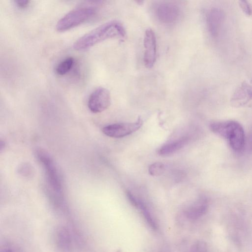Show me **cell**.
<instances>
[{"mask_svg":"<svg viewBox=\"0 0 252 252\" xmlns=\"http://www.w3.org/2000/svg\"><path fill=\"white\" fill-rule=\"evenodd\" d=\"M143 44L144 53L143 61L145 66L151 68L155 64L157 59V39L154 31L148 28L145 32Z\"/></svg>","mask_w":252,"mask_h":252,"instance_id":"cell-6","label":"cell"},{"mask_svg":"<svg viewBox=\"0 0 252 252\" xmlns=\"http://www.w3.org/2000/svg\"><path fill=\"white\" fill-rule=\"evenodd\" d=\"M126 31L119 21L107 22L92 30L79 38L73 44V48L77 51L86 50L105 40L119 38L124 39Z\"/></svg>","mask_w":252,"mask_h":252,"instance_id":"cell-1","label":"cell"},{"mask_svg":"<svg viewBox=\"0 0 252 252\" xmlns=\"http://www.w3.org/2000/svg\"><path fill=\"white\" fill-rule=\"evenodd\" d=\"M191 252H208L207 245L203 241H198L192 246Z\"/></svg>","mask_w":252,"mask_h":252,"instance_id":"cell-16","label":"cell"},{"mask_svg":"<svg viewBox=\"0 0 252 252\" xmlns=\"http://www.w3.org/2000/svg\"><path fill=\"white\" fill-rule=\"evenodd\" d=\"M65 227L58 228L54 235L55 247L59 252H74L76 246L74 235Z\"/></svg>","mask_w":252,"mask_h":252,"instance_id":"cell-7","label":"cell"},{"mask_svg":"<svg viewBox=\"0 0 252 252\" xmlns=\"http://www.w3.org/2000/svg\"><path fill=\"white\" fill-rule=\"evenodd\" d=\"M95 12V8L91 6L76 8L58 21L56 26V30L62 32L76 27L90 19Z\"/></svg>","mask_w":252,"mask_h":252,"instance_id":"cell-3","label":"cell"},{"mask_svg":"<svg viewBox=\"0 0 252 252\" xmlns=\"http://www.w3.org/2000/svg\"><path fill=\"white\" fill-rule=\"evenodd\" d=\"M37 156L44 166L51 186L57 192L60 191L61 189V182L53 160L46 153L42 151H38Z\"/></svg>","mask_w":252,"mask_h":252,"instance_id":"cell-9","label":"cell"},{"mask_svg":"<svg viewBox=\"0 0 252 252\" xmlns=\"http://www.w3.org/2000/svg\"><path fill=\"white\" fill-rule=\"evenodd\" d=\"M111 104V95L108 89L99 87L90 94L88 106L93 113L101 112L107 109Z\"/></svg>","mask_w":252,"mask_h":252,"instance_id":"cell-5","label":"cell"},{"mask_svg":"<svg viewBox=\"0 0 252 252\" xmlns=\"http://www.w3.org/2000/svg\"><path fill=\"white\" fill-rule=\"evenodd\" d=\"M1 252H17V251L13 247L8 246L4 247V248L2 249Z\"/></svg>","mask_w":252,"mask_h":252,"instance_id":"cell-21","label":"cell"},{"mask_svg":"<svg viewBox=\"0 0 252 252\" xmlns=\"http://www.w3.org/2000/svg\"><path fill=\"white\" fill-rule=\"evenodd\" d=\"M224 19V12L220 7H212L207 12V27L210 34L213 37H216L218 35Z\"/></svg>","mask_w":252,"mask_h":252,"instance_id":"cell-10","label":"cell"},{"mask_svg":"<svg viewBox=\"0 0 252 252\" xmlns=\"http://www.w3.org/2000/svg\"><path fill=\"white\" fill-rule=\"evenodd\" d=\"M208 200L205 197H201L188 207L184 214L190 220H196L203 216L208 208Z\"/></svg>","mask_w":252,"mask_h":252,"instance_id":"cell-11","label":"cell"},{"mask_svg":"<svg viewBox=\"0 0 252 252\" xmlns=\"http://www.w3.org/2000/svg\"><path fill=\"white\" fill-rule=\"evenodd\" d=\"M164 169V165L162 163L157 162L150 165L149 168V172L152 176H158L161 175Z\"/></svg>","mask_w":252,"mask_h":252,"instance_id":"cell-15","label":"cell"},{"mask_svg":"<svg viewBox=\"0 0 252 252\" xmlns=\"http://www.w3.org/2000/svg\"><path fill=\"white\" fill-rule=\"evenodd\" d=\"M143 125V121L139 117L133 123H117L103 127L102 131L106 135L113 138H122L138 130Z\"/></svg>","mask_w":252,"mask_h":252,"instance_id":"cell-4","label":"cell"},{"mask_svg":"<svg viewBox=\"0 0 252 252\" xmlns=\"http://www.w3.org/2000/svg\"><path fill=\"white\" fill-rule=\"evenodd\" d=\"M189 137L184 136L179 139L165 144L158 150V154L162 156L172 155L183 148L189 142Z\"/></svg>","mask_w":252,"mask_h":252,"instance_id":"cell-12","label":"cell"},{"mask_svg":"<svg viewBox=\"0 0 252 252\" xmlns=\"http://www.w3.org/2000/svg\"><path fill=\"white\" fill-rule=\"evenodd\" d=\"M126 196L130 203L135 207L138 208L139 200L136 199V197L128 191H126Z\"/></svg>","mask_w":252,"mask_h":252,"instance_id":"cell-18","label":"cell"},{"mask_svg":"<svg viewBox=\"0 0 252 252\" xmlns=\"http://www.w3.org/2000/svg\"><path fill=\"white\" fill-rule=\"evenodd\" d=\"M248 94L250 104L252 103V78L249 83L247 82Z\"/></svg>","mask_w":252,"mask_h":252,"instance_id":"cell-20","label":"cell"},{"mask_svg":"<svg viewBox=\"0 0 252 252\" xmlns=\"http://www.w3.org/2000/svg\"><path fill=\"white\" fill-rule=\"evenodd\" d=\"M74 59L68 57L58 64L56 68V72L59 75H63L68 73L73 67Z\"/></svg>","mask_w":252,"mask_h":252,"instance_id":"cell-13","label":"cell"},{"mask_svg":"<svg viewBox=\"0 0 252 252\" xmlns=\"http://www.w3.org/2000/svg\"><path fill=\"white\" fill-rule=\"evenodd\" d=\"M239 5L243 12L248 16L252 15V6L249 1L246 0H240Z\"/></svg>","mask_w":252,"mask_h":252,"instance_id":"cell-17","label":"cell"},{"mask_svg":"<svg viewBox=\"0 0 252 252\" xmlns=\"http://www.w3.org/2000/svg\"><path fill=\"white\" fill-rule=\"evenodd\" d=\"M138 208L141 210L142 213L149 225L153 229L157 228V225L152 217L150 213L147 210L144 203L139 200Z\"/></svg>","mask_w":252,"mask_h":252,"instance_id":"cell-14","label":"cell"},{"mask_svg":"<svg viewBox=\"0 0 252 252\" xmlns=\"http://www.w3.org/2000/svg\"><path fill=\"white\" fill-rule=\"evenodd\" d=\"M210 130L216 135L225 139L235 152L242 151L245 144L243 127L238 122L233 120L216 121L209 125Z\"/></svg>","mask_w":252,"mask_h":252,"instance_id":"cell-2","label":"cell"},{"mask_svg":"<svg viewBox=\"0 0 252 252\" xmlns=\"http://www.w3.org/2000/svg\"><path fill=\"white\" fill-rule=\"evenodd\" d=\"M179 7L175 4L163 2L158 5L156 8V15L161 23L172 24L175 22L180 16Z\"/></svg>","mask_w":252,"mask_h":252,"instance_id":"cell-8","label":"cell"},{"mask_svg":"<svg viewBox=\"0 0 252 252\" xmlns=\"http://www.w3.org/2000/svg\"><path fill=\"white\" fill-rule=\"evenodd\" d=\"M17 6L20 8H24L28 6L30 3L29 0H15Z\"/></svg>","mask_w":252,"mask_h":252,"instance_id":"cell-19","label":"cell"}]
</instances>
